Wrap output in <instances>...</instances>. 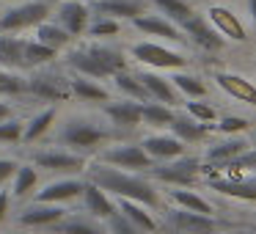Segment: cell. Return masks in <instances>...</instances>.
Returning <instances> with one entry per match:
<instances>
[{"instance_id": "obj_41", "label": "cell", "mask_w": 256, "mask_h": 234, "mask_svg": "<svg viewBox=\"0 0 256 234\" xmlns=\"http://www.w3.org/2000/svg\"><path fill=\"white\" fill-rule=\"evenodd\" d=\"M218 135H245L250 130V118L248 116H218V122L212 124Z\"/></svg>"}, {"instance_id": "obj_22", "label": "cell", "mask_w": 256, "mask_h": 234, "mask_svg": "<svg viewBox=\"0 0 256 234\" xmlns=\"http://www.w3.org/2000/svg\"><path fill=\"white\" fill-rule=\"evenodd\" d=\"M91 14H100V17H110L118 22H132L135 17L146 14V0H91Z\"/></svg>"}, {"instance_id": "obj_10", "label": "cell", "mask_w": 256, "mask_h": 234, "mask_svg": "<svg viewBox=\"0 0 256 234\" xmlns=\"http://www.w3.org/2000/svg\"><path fill=\"white\" fill-rule=\"evenodd\" d=\"M28 94L42 102H66L72 96L69 94V78L50 72V69H36L28 78Z\"/></svg>"}, {"instance_id": "obj_45", "label": "cell", "mask_w": 256, "mask_h": 234, "mask_svg": "<svg viewBox=\"0 0 256 234\" xmlns=\"http://www.w3.org/2000/svg\"><path fill=\"white\" fill-rule=\"evenodd\" d=\"M17 166H20V162L12 160V157H0V188H3L6 182H12V176H14V171H17Z\"/></svg>"}, {"instance_id": "obj_47", "label": "cell", "mask_w": 256, "mask_h": 234, "mask_svg": "<svg viewBox=\"0 0 256 234\" xmlns=\"http://www.w3.org/2000/svg\"><path fill=\"white\" fill-rule=\"evenodd\" d=\"M12 116H14L12 105H8V102H3V100H0V122H3V118H12Z\"/></svg>"}, {"instance_id": "obj_21", "label": "cell", "mask_w": 256, "mask_h": 234, "mask_svg": "<svg viewBox=\"0 0 256 234\" xmlns=\"http://www.w3.org/2000/svg\"><path fill=\"white\" fill-rule=\"evenodd\" d=\"M138 78H140V83H144L146 94H149V102H160V105H168V108H176L179 102H182V96L176 94L174 83L166 74L154 72V69H140Z\"/></svg>"}, {"instance_id": "obj_20", "label": "cell", "mask_w": 256, "mask_h": 234, "mask_svg": "<svg viewBox=\"0 0 256 234\" xmlns=\"http://www.w3.org/2000/svg\"><path fill=\"white\" fill-rule=\"evenodd\" d=\"M80 201H83V212H86V215L94 218V220H102V223H108L118 212L116 210V201H113L102 188H96L94 182H88V179H86V184H83Z\"/></svg>"}, {"instance_id": "obj_17", "label": "cell", "mask_w": 256, "mask_h": 234, "mask_svg": "<svg viewBox=\"0 0 256 234\" xmlns=\"http://www.w3.org/2000/svg\"><path fill=\"white\" fill-rule=\"evenodd\" d=\"M69 212L61 204H42V201H30L28 206H22L17 215V223L25 228H50L58 220H64Z\"/></svg>"}, {"instance_id": "obj_34", "label": "cell", "mask_w": 256, "mask_h": 234, "mask_svg": "<svg viewBox=\"0 0 256 234\" xmlns=\"http://www.w3.org/2000/svg\"><path fill=\"white\" fill-rule=\"evenodd\" d=\"M36 42H42L44 47L61 52V50H66V47L72 44V36H69L56 20H47V22H42L39 28H36Z\"/></svg>"}, {"instance_id": "obj_44", "label": "cell", "mask_w": 256, "mask_h": 234, "mask_svg": "<svg viewBox=\"0 0 256 234\" xmlns=\"http://www.w3.org/2000/svg\"><path fill=\"white\" fill-rule=\"evenodd\" d=\"M105 226H108V232H110V234H144L138 226H132V223H130L122 212H116V215H113Z\"/></svg>"}, {"instance_id": "obj_28", "label": "cell", "mask_w": 256, "mask_h": 234, "mask_svg": "<svg viewBox=\"0 0 256 234\" xmlns=\"http://www.w3.org/2000/svg\"><path fill=\"white\" fill-rule=\"evenodd\" d=\"M168 80L174 83L176 94L184 96V100H204V96L210 94L204 78L196 74V72H188V69H176V72H171V74H168Z\"/></svg>"}, {"instance_id": "obj_50", "label": "cell", "mask_w": 256, "mask_h": 234, "mask_svg": "<svg viewBox=\"0 0 256 234\" xmlns=\"http://www.w3.org/2000/svg\"><path fill=\"white\" fill-rule=\"evenodd\" d=\"M250 146H256V132H254V138H250Z\"/></svg>"}, {"instance_id": "obj_25", "label": "cell", "mask_w": 256, "mask_h": 234, "mask_svg": "<svg viewBox=\"0 0 256 234\" xmlns=\"http://www.w3.org/2000/svg\"><path fill=\"white\" fill-rule=\"evenodd\" d=\"M116 210L122 212L132 226H138L144 234L160 232V220H157V215H154L152 206L140 204V201H130V198H116Z\"/></svg>"}, {"instance_id": "obj_27", "label": "cell", "mask_w": 256, "mask_h": 234, "mask_svg": "<svg viewBox=\"0 0 256 234\" xmlns=\"http://www.w3.org/2000/svg\"><path fill=\"white\" fill-rule=\"evenodd\" d=\"M210 130H212L210 124H201V122H196L193 116L176 110V116H174L168 132H174L179 140H182V144H201V140L210 135Z\"/></svg>"}, {"instance_id": "obj_37", "label": "cell", "mask_w": 256, "mask_h": 234, "mask_svg": "<svg viewBox=\"0 0 256 234\" xmlns=\"http://www.w3.org/2000/svg\"><path fill=\"white\" fill-rule=\"evenodd\" d=\"M58 58L56 50L44 47L42 42L36 39H25V56H22V66L28 69H42V66H50L52 61Z\"/></svg>"}, {"instance_id": "obj_13", "label": "cell", "mask_w": 256, "mask_h": 234, "mask_svg": "<svg viewBox=\"0 0 256 234\" xmlns=\"http://www.w3.org/2000/svg\"><path fill=\"white\" fill-rule=\"evenodd\" d=\"M83 184H86V179H80V176H58V179H52V182H47L42 190H36V193L30 196V201L66 206V204H72V201L80 198Z\"/></svg>"}, {"instance_id": "obj_2", "label": "cell", "mask_w": 256, "mask_h": 234, "mask_svg": "<svg viewBox=\"0 0 256 234\" xmlns=\"http://www.w3.org/2000/svg\"><path fill=\"white\" fill-rule=\"evenodd\" d=\"M116 130L105 122V118H94V116H69L61 124H56V132L52 140L58 146L69 152H78V154L88 157L94 152H100L105 144H110Z\"/></svg>"}, {"instance_id": "obj_1", "label": "cell", "mask_w": 256, "mask_h": 234, "mask_svg": "<svg viewBox=\"0 0 256 234\" xmlns=\"http://www.w3.org/2000/svg\"><path fill=\"white\" fill-rule=\"evenodd\" d=\"M86 174H88V182L102 188L110 198L140 201V204L152 206V210H157L162 204V196L157 190L154 179H146V176L132 174V171H122V168L105 166V162H88Z\"/></svg>"}, {"instance_id": "obj_31", "label": "cell", "mask_w": 256, "mask_h": 234, "mask_svg": "<svg viewBox=\"0 0 256 234\" xmlns=\"http://www.w3.org/2000/svg\"><path fill=\"white\" fill-rule=\"evenodd\" d=\"M36 188H39V168L34 162H20L12 176V190L8 193L14 198H30L36 193Z\"/></svg>"}, {"instance_id": "obj_4", "label": "cell", "mask_w": 256, "mask_h": 234, "mask_svg": "<svg viewBox=\"0 0 256 234\" xmlns=\"http://www.w3.org/2000/svg\"><path fill=\"white\" fill-rule=\"evenodd\" d=\"M50 17H52L50 0H25V3H14V6H8L6 12H0V34L36 30Z\"/></svg>"}, {"instance_id": "obj_40", "label": "cell", "mask_w": 256, "mask_h": 234, "mask_svg": "<svg viewBox=\"0 0 256 234\" xmlns=\"http://www.w3.org/2000/svg\"><path fill=\"white\" fill-rule=\"evenodd\" d=\"M184 113L193 116L196 122H201V124H210V127L218 122V116H220V110L206 100H184Z\"/></svg>"}, {"instance_id": "obj_30", "label": "cell", "mask_w": 256, "mask_h": 234, "mask_svg": "<svg viewBox=\"0 0 256 234\" xmlns=\"http://www.w3.org/2000/svg\"><path fill=\"white\" fill-rule=\"evenodd\" d=\"M212 188L220 196H228V198L237 201H248V204H256V182L254 179H242V176H232V179H215Z\"/></svg>"}, {"instance_id": "obj_49", "label": "cell", "mask_w": 256, "mask_h": 234, "mask_svg": "<svg viewBox=\"0 0 256 234\" xmlns=\"http://www.w3.org/2000/svg\"><path fill=\"white\" fill-rule=\"evenodd\" d=\"M220 234H250V232H242V228H237V232H220Z\"/></svg>"}, {"instance_id": "obj_42", "label": "cell", "mask_w": 256, "mask_h": 234, "mask_svg": "<svg viewBox=\"0 0 256 234\" xmlns=\"http://www.w3.org/2000/svg\"><path fill=\"white\" fill-rule=\"evenodd\" d=\"M22 127L25 122H20V118H3L0 122V144H8V146H17L22 144Z\"/></svg>"}, {"instance_id": "obj_46", "label": "cell", "mask_w": 256, "mask_h": 234, "mask_svg": "<svg viewBox=\"0 0 256 234\" xmlns=\"http://www.w3.org/2000/svg\"><path fill=\"white\" fill-rule=\"evenodd\" d=\"M8 210H12V193H8V190H0V226L6 223Z\"/></svg>"}, {"instance_id": "obj_8", "label": "cell", "mask_w": 256, "mask_h": 234, "mask_svg": "<svg viewBox=\"0 0 256 234\" xmlns=\"http://www.w3.org/2000/svg\"><path fill=\"white\" fill-rule=\"evenodd\" d=\"M204 17H206V22L226 39V44L228 42H232V44H245V42L250 39L248 25H245L242 17H240L232 6H226V3H212V6H206Z\"/></svg>"}, {"instance_id": "obj_48", "label": "cell", "mask_w": 256, "mask_h": 234, "mask_svg": "<svg viewBox=\"0 0 256 234\" xmlns=\"http://www.w3.org/2000/svg\"><path fill=\"white\" fill-rule=\"evenodd\" d=\"M248 17H250V25L256 30V0H248Z\"/></svg>"}, {"instance_id": "obj_11", "label": "cell", "mask_w": 256, "mask_h": 234, "mask_svg": "<svg viewBox=\"0 0 256 234\" xmlns=\"http://www.w3.org/2000/svg\"><path fill=\"white\" fill-rule=\"evenodd\" d=\"M132 28L138 30L140 36H149V39H157V42H166V44H184L188 36L182 34L176 22H171L168 17L157 12H146L140 17L132 20Z\"/></svg>"}, {"instance_id": "obj_15", "label": "cell", "mask_w": 256, "mask_h": 234, "mask_svg": "<svg viewBox=\"0 0 256 234\" xmlns=\"http://www.w3.org/2000/svg\"><path fill=\"white\" fill-rule=\"evenodd\" d=\"M140 146H144V152L154 162L176 160V157H182L184 152H188V144H182L174 132H160V130H154V132H149L146 138H140Z\"/></svg>"}, {"instance_id": "obj_51", "label": "cell", "mask_w": 256, "mask_h": 234, "mask_svg": "<svg viewBox=\"0 0 256 234\" xmlns=\"http://www.w3.org/2000/svg\"><path fill=\"white\" fill-rule=\"evenodd\" d=\"M3 3H14V0H3Z\"/></svg>"}, {"instance_id": "obj_26", "label": "cell", "mask_w": 256, "mask_h": 234, "mask_svg": "<svg viewBox=\"0 0 256 234\" xmlns=\"http://www.w3.org/2000/svg\"><path fill=\"white\" fill-rule=\"evenodd\" d=\"M168 201H171L174 206H179V210L201 212V215H215V204L193 188H171L168 190Z\"/></svg>"}, {"instance_id": "obj_5", "label": "cell", "mask_w": 256, "mask_h": 234, "mask_svg": "<svg viewBox=\"0 0 256 234\" xmlns=\"http://www.w3.org/2000/svg\"><path fill=\"white\" fill-rule=\"evenodd\" d=\"M201 168H204V160L182 154L168 162H154L149 176L160 184H168V188H196L201 179Z\"/></svg>"}, {"instance_id": "obj_6", "label": "cell", "mask_w": 256, "mask_h": 234, "mask_svg": "<svg viewBox=\"0 0 256 234\" xmlns=\"http://www.w3.org/2000/svg\"><path fill=\"white\" fill-rule=\"evenodd\" d=\"M30 162L42 171L50 174H64V176H78L86 174L88 168V157L78 154V152H69L64 146H52V149H39L30 154Z\"/></svg>"}, {"instance_id": "obj_32", "label": "cell", "mask_w": 256, "mask_h": 234, "mask_svg": "<svg viewBox=\"0 0 256 234\" xmlns=\"http://www.w3.org/2000/svg\"><path fill=\"white\" fill-rule=\"evenodd\" d=\"M110 80H113V88H116L118 94L124 96V100L149 102V94H146V88H144V83H140L138 72H130V69H124V72H116Z\"/></svg>"}, {"instance_id": "obj_29", "label": "cell", "mask_w": 256, "mask_h": 234, "mask_svg": "<svg viewBox=\"0 0 256 234\" xmlns=\"http://www.w3.org/2000/svg\"><path fill=\"white\" fill-rule=\"evenodd\" d=\"M22 56H25V39L17 34H0V69L17 72L22 69Z\"/></svg>"}, {"instance_id": "obj_12", "label": "cell", "mask_w": 256, "mask_h": 234, "mask_svg": "<svg viewBox=\"0 0 256 234\" xmlns=\"http://www.w3.org/2000/svg\"><path fill=\"white\" fill-rule=\"evenodd\" d=\"M91 17H94V14H91V6L83 3V0H61V3L52 8V20H56L72 39H78V36L86 34Z\"/></svg>"}, {"instance_id": "obj_39", "label": "cell", "mask_w": 256, "mask_h": 234, "mask_svg": "<svg viewBox=\"0 0 256 234\" xmlns=\"http://www.w3.org/2000/svg\"><path fill=\"white\" fill-rule=\"evenodd\" d=\"M22 94H28V78H22L20 72L0 69V100H8V96H22Z\"/></svg>"}, {"instance_id": "obj_3", "label": "cell", "mask_w": 256, "mask_h": 234, "mask_svg": "<svg viewBox=\"0 0 256 234\" xmlns=\"http://www.w3.org/2000/svg\"><path fill=\"white\" fill-rule=\"evenodd\" d=\"M127 58L138 64L140 69H154V72H176L190 66V56L174 44L157 39H140L127 50Z\"/></svg>"}, {"instance_id": "obj_18", "label": "cell", "mask_w": 256, "mask_h": 234, "mask_svg": "<svg viewBox=\"0 0 256 234\" xmlns=\"http://www.w3.org/2000/svg\"><path fill=\"white\" fill-rule=\"evenodd\" d=\"M140 105L144 102L124 100V96L122 100H110L102 108V116H105V122L113 130H138V127H144V122H140Z\"/></svg>"}, {"instance_id": "obj_23", "label": "cell", "mask_w": 256, "mask_h": 234, "mask_svg": "<svg viewBox=\"0 0 256 234\" xmlns=\"http://www.w3.org/2000/svg\"><path fill=\"white\" fill-rule=\"evenodd\" d=\"M56 122H58V108L56 105L42 108L39 113H34V116L25 122V127H22V144L25 146H34V144H39V140H44L47 135L56 130Z\"/></svg>"}, {"instance_id": "obj_14", "label": "cell", "mask_w": 256, "mask_h": 234, "mask_svg": "<svg viewBox=\"0 0 256 234\" xmlns=\"http://www.w3.org/2000/svg\"><path fill=\"white\" fill-rule=\"evenodd\" d=\"M179 28H182L184 36H188V42H193V47H198V50L218 52V50L226 47V39H223V36L206 22V17H201V14H193V17L184 20Z\"/></svg>"}, {"instance_id": "obj_7", "label": "cell", "mask_w": 256, "mask_h": 234, "mask_svg": "<svg viewBox=\"0 0 256 234\" xmlns=\"http://www.w3.org/2000/svg\"><path fill=\"white\" fill-rule=\"evenodd\" d=\"M100 162L122 168V171H132V174H149L154 168V160L144 152V146L132 144V140H124V144H116L110 149H105L100 154Z\"/></svg>"}, {"instance_id": "obj_38", "label": "cell", "mask_w": 256, "mask_h": 234, "mask_svg": "<svg viewBox=\"0 0 256 234\" xmlns=\"http://www.w3.org/2000/svg\"><path fill=\"white\" fill-rule=\"evenodd\" d=\"M86 34H88L94 42L116 39V36L122 34V22H118V20H110V17H100V14H94L91 22H88V28H86Z\"/></svg>"}, {"instance_id": "obj_43", "label": "cell", "mask_w": 256, "mask_h": 234, "mask_svg": "<svg viewBox=\"0 0 256 234\" xmlns=\"http://www.w3.org/2000/svg\"><path fill=\"white\" fill-rule=\"evenodd\" d=\"M228 168L234 171V176H242V174H256V146H250L248 152L237 157L234 162H228Z\"/></svg>"}, {"instance_id": "obj_35", "label": "cell", "mask_w": 256, "mask_h": 234, "mask_svg": "<svg viewBox=\"0 0 256 234\" xmlns=\"http://www.w3.org/2000/svg\"><path fill=\"white\" fill-rule=\"evenodd\" d=\"M176 116V110L168 105H160V102H144L140 105V122L144 127H152V130H168Z\"/></svg>"}, {"instance_id": "obj_36", "label": "cell", "mask_w": 256, "mask_h": 234, "mask_svg": "<svg viewBox=\"0 0 256 234\" xmlns=\"http://www.w3.org/2000/svg\"><path fill=\"white\" fill-rule=\"evenodd\" d=\"M146 3H149L157 14L168 17L171 22H176V25H182L184 20H190L196 14V8L190 6L188 0H146Z\"/></svg>"}, {"instance_id": "obj_33", "label": "cell", "mask_w": 256, "mask_h": 234, "mask_svg": "<svg viewBox=\"0 0 256 234\" xmlns=\"http://www.w3.org/2000/svg\"><path fill=\"white\" fill-rule=\"evenodd\" d=\"M52 228H56V234H110L105 223L94 220V218H88V215H83V218H69L66 215Z\"/></svg>"}, {"instance_id": "obj_16", "label": "cell", "mask_w": 256, "mask_h": 234, "mask_svg": "<svg viewBox=\"0 0 256 234\" xmlns=\"http://www.w3.org/2000/svg\"><path fill=\"white\" fill-rule=\"evenodd\" d=\"M168 223L179 234H220V223L215 215H201V212L179 210V206L168 212Z\"/></svg>"}, {"instance_id": "obj_9", "label": "cell", "mask_w": 256, "mask_h": 234, "mask_svg": "<svg viewBox=\"0 0 256 234\" xmlns=\"http://www.w3.org/2000/svg\"><path fill=\"white\" fill-rule=\"evenodd\" d=\"M212 80H215V86L228 96V100L256 110V80H250L248 74H242V72H232V69H215V72H212Z\"/></svg>"}, {"instance_id": "obj_19", "label": "cell", "mask_w": 256, "mask_h": 234, "mask_svg": "<svg viewBox=\"0 0 256 234\" xmlns=\"http://www.w3.org/2000/svg\"><path fill=\"white\" fill-rule=\"evenodd\" d=\"M248 149H250V140L245 138V135H220V140H215V144H210L204 149V162L228 166V162H234Z\"/></svg>"}, {"instance_id": "obj_24", "label": "cell", "mask_w": 256, "mask_h": 234, "mask_svg": "<svg viewBox=\"0 0 256 234\" xmlns=\"http://www.w3.org/2000/svg\"><path fill=\"white\" fill-rule=\"evenodd\" d=\"M69 94L78 102H88V105H105L110 102V88L102 86V80H91L83 74H72L69 78Z\"/></svg>"}]
</instances>
